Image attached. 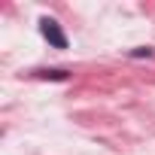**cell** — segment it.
<instances>
[{"label":"cell","mask_w":155,"mask_h":155,"mask_svg":"<svg viewBox=\"0 0 155 155\" xmlns=\"http://www.w3.org/2000/svg\"><path fill=\"white\" fill-rule=\"evenodd\" d=\"M40 34L52 49H67V34L61 31V25L55 18H40Z\"/></svg>","instance_id":"obj_1"},{"label":"cell","mask_w":155,"mask_h":155,"mask_svg":"<svg viewBox=\"0 0 155 155\" xmlns=\"http://www.w3.org/2000/svg\"><path fill=\"white\" fill-rule=\"evenodd\" d=\"M37 76H40V79H55V82H67L70 79V73L67 70H58V67L55 70H40Z\"/></svg>","instance_id":"obj_2"},{"label":"cell","mask_w":155,"mask_h":155,"mask_svg":"<svg viewBox=\"0 0 155 155\" xmlns=\"http://www.w3.org/2000/svg\"><path fill=\"white\" fill-rule=\"evenodd\" d=\"M128 55H131V58H152V49H149V46H137V49H131Z\"/></svg>","instance_id":"obj_3"}]
</instances>
